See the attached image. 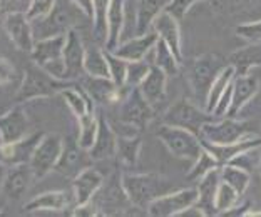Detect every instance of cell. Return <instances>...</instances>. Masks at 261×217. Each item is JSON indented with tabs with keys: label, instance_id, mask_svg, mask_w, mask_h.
<instances>
[{
	"label": "cell",
	"instance_id": "8d00e7d4",
	"mask_svg": "<svg viewBox=\"0 0 261 217\" xmlns=\"http://www.w3.org/2000/svg\"><path fill=\"white\" fill-rule=\"evenodd\" d=\"M221 180L229 184L231 187H234L243 196L250 187L251 172H248L246 169L240 166H234V164H224V166H221Z\"/></svg>",
	"mask_w": 261,
	"mask_h": 217
},
{
	"label": "cell",
	"instance_id": "ba28073f",
	"mask_svg": "<svg viewBox=\"0 0 261 217\" xmlns=\"http://www.w3.org/2000/svg\"><path fill=\"white\" fill-rule=\"evenodd\" d=\"M154 117V107L146 101L139 87H133L122 97L119 107V122L124 126L142 131Z\"/></svg>",
	"mask_w": 261,
	"mask_h": 217
},
{
	"label": "cell",
	"instance_id": "836d02e7",
	"mask_svg": "<svg viewBox=\"0 0 261 217\" xmlns=\"http://www.w3.org/2000/svg\"><path fill=\"white\" fill-rule=\"evenodd\" d=\"M234 75H236V72H234L233 66H229L228 64V66L221 70V74L215 79V82H213L211 87H210V92H207V97H206V102H204L207 112L213 114V110H215L216 104L219 102V99H221L224 90H226L228 85L233 82Z\"/></svg>",
	"mask_w": 261,
	"mask_h": 217
},
{
	"label": "cell",
	"instance_id": "277c9868",
	"mask_svg": "<svg viewBox=\"0 0 261 217\" xmlns=\"http://www.w3.org/2000/svg\"><path fill=\"white\" fill-rule=\"evenodd\" d=\"M69 84H70L69 80L54 79L42 67L34 64V66L27 67L25 72H23V79L19 87V92L15 94V102L22 104L32 101V99L52 97Z\"/></svg>",
	"mask_w": 261,
	"mask_h": 217
},
{
	"label": "cell",
	"instance_id": "8992f818",
	"mask_svg": "<svg viewBox=\"0 0 261 217\" xmlns=\"http://www.w3.org/2000/svg\"><path fill=\"white\" fill-rule=\"evenodd\" d=\"M251 136H256L253 122L238 120L236 117H221V119L210 120L201 129V139L211 144H231Z\"/></svg>",
	"mask_w": 261,
	"mask_h": 217
},
{
	"label": "cell",
	"instance_id": "bcb514c9",
	"mask_svg": "<svg viewBox=\"0 0 261 217\" xmlns=\"http://www.w3.org/2000/svg\"><path fill=\"white\" fill-rule=\"evenodd\" d=\"M15 80V69L7 60V58H0V85H9Z\"/></svg>",
	"mask_w": 261,
	"mask_h": 217
},
{
	"label": "cell",
	"instance_id": "c3c4849f",
	"mask_svg": "<svg viewBox=\"0 0 261 217\" xmlns=\"http://www.w3.org/2000/svg\"><path fill=\"white\" fill-rule=\"evenodd\" d=\"M5 172H7V166H5V164L0 162V194H2V184H4Z\"/></svg>",
	"mask_w": 261,
	"mask_h": 217
},
{
	"label": "cell",
	"instance_id": "74e56055",
	"mask_svg": "<svg viewBox=\"0 0 261 217\" xmlns=\"http://www.w3.org/2000/svg\"><path fill=\"white\" fill-rule=\"evenodd\" d=\"M111 0H94L92 35L99 44L106 45L108 40V10Z\"/></svg>",
	"mask_w": 261,
	"mask_h": 217
},
{
	"label": "cell",
	"instance_id": "8fae6325",
	"mask_svg": "<svg viewBox=\"0 0 261 217\" xmlns=\"http://www.w3.org/2000/svg\"><path fill=\"white\" fill-rule=\"evenodd\" d=\"M4 28L7 32L9 39L12 40L20 52L31 54L35 44L32 22L27 17L25 12H10L4 17Z\"/></svg>",
	"mask_w": 261,
	"mask_h": 217
},
{
	"label": "cell",
	"instance_id": "9a60e30c",
	"mask_svg": "<svg viewBox=\"0 0 261 217\" xmlns=\"http://www.w3.org/2000/svg\"><path fill=\"white\" fill-rule=\"evenodd\" d=\"M82 87L84 90L91 96V99L97 104H116L121 102L122 97L126 96V87H119L116 85V82L111 77H92V75H87L82 79Z\"/></svg>",
	"mask_w": 261,
	"mask_h": 217
},
{
	"label": "cell",
	"instance_id": "603a6c76",
	"mask_svg": "<svg viewBox=\"0 0 261 217\" xmlns=\"http://www.w3.org/2000/svg\"><path fill=\"white\" fill-rule=\"evenodd\" d=\"M159 39V35L156 30H149L142 35H136V37L126 40V42H121L117 45L116 50H112L116 55H119L122 58H126L127 62L133 60H142L146 58V55L154 49Z\"/></svg>",
	"mask_w": 261,
	"mask_h": 217
},
{
	"label": "cell",
	"instance_id": "1f68e13d",
	"mask_svg": "<svg viewBox=\"0 0 261 217\" xmlns=\"http://www.w3.org/2000/svg\"><path fill=\"white\" fill-rule=\"evenodd\" d=\"M154 66L159 67L166 72L168 77H176L181 72V64L182 60L176 57V54L171 50V47L164 42L163 39H158L156 45H154Z\"/></svg>",
	"mask_w": 261,
	"mask_h": 217
},
{
	"label": "cell",
	"instance_id": "4316f807",
	"mask_svg": "<svg viewBox=\"0 0 261 217\" xmlns=\"http://www.w3.org/2000/svg\"><path fill=\"white\" fill-rule=\"evenodd\" d=\"M166 84H168V75L163 72L161 69L156 67L154 64H151L149 74L146 75V79L141 82L139 90L142 96L146 97V101L149 102L154 109L159 104L164 102L166 99Z\"/></svg>",
	"mask_w": 261,
	"mask_h": 217
},
{
	"label": "cell",
	"instance_id": "4dcf8cb0",
	"mask_svg": "<svg viewBox=\"0 0 261 217\" xmlns=\"http://www.w3.org/2000/svg\"><path fill=\"white\" fill-rule=\"evenodd\" d=\"M59 94H61V97L65 101V104L69 105V109L72 110L75 119H79V117L86 115L89 112H94V104H92L94 101L79 85L69 84V85H65L64 89H61Z\"/></svg>",
	"mask_w": 261,
	"mask_h": 217
},
{
	"label": "cell",
	"instance_id": "e575fe53",
	"mask_svg": "<svg viewBox=\"0 0 261 217\" xmlns=\"http://www.w3.org/2000/svg\"><path fill=\"white\" fill-rule=\"evenodd\" d=\"M142 149V140L136 136H117V150L116 154L126 166H136L139 161V154Z\"/></svg>",
	"mask_w": 261,
	"mask_h": 217
},
{
	"label": "cell",
	"instance_id": "7a4b0ae2",
	"mask_svg": "<svg viewBox=\"0 0 261 217\" xmlns=\"http://www.w3.org/2000/svg\"><path fill=\"white\" fill-rule=\"evenodd\" d=\"M81 19H87L89 17L82 12L79 7L70 2V0H56L54 7L44 17L34 19L32 22V32L35 40H42L49 37H56V35L67 34L70 28Z\"/></svg>",
	"mask_w": 261,
	"mask_h": 217
},
{
	"label": "cell",
	"instance_id": "ab89813d",
	"mask_svg": "<svg viewBox=\"0 0 261 217\" xmlns=\"http://www.w3.org/2000/svg\"><path fill=\"white\" fill-rule=\"evenodd\" d=\"M219 167H221V166H219V162L215 159V156H213L210 150H206L203 147L201 154L198 156V159L193 162V167L189 169L186 177L189 180H199L203 175H206L207 172L215 171V169H219Z\"/></svg>",
	"mask_w": 261,
	"mask_h": 217
},
{
	"label": "cell",
	"instance_id": "681fc988",
	"mask_svg": "<svg viewBox=\"0 0 261 217\" xmlns=\"http://www.w3.org/2000/svg\"><path fill=\"white\" fill-rule=\"evenodd\" d=\"M0 144H2V137H0Z\"/></svg>",
	"mask_w": 261,
	"mask_h": 217
},
{
	"label": "cell",
	"instance_id": "e0dca14e",
	"mask_svg": "<svg viewBox=\"0 0 261 217\" xmlns=\"http://www.w3.org/2000/svg\"><path fill=\"white\" fill-rule=\"evenodd\" d=\"M25 136H29V119L22 104H17L4 115H0V137L2 144H10Z\"/></svg>",
	"mask_w": 261,
	"mask_h": 217
},
{
	"label": "cell",
	"instance_id": "52a82bcc",
	"mask_svg": "<svg viewBox=\"0 0 261 217\" xmlns=\"http://www.w3.org/2000/svg\"><path fill=\"white\" fill-rule=\"evenodd\" d=\"M215 119H218L215 114L207 112L206 109L203 110L194 102L189 101V99H179V101H176L164 112L161 124L188 129V131H191L196 136L201 137V129H203V126L206 122Z\"/></svg>",
	"mask_w": 261,
	"mask_h": 217
},
{
	"label": "cell",
	"instance_id": "ac0fdd59",
	"mask_svg": "<svg viewBox=\"0 0 261 217\" xmlns=\"http://www.w3.org/2000/svg\"><path fill=\"white\" fill-rule=\"evenodd\" d=\"M70 204L75 206L74 192L69 191H49L42 192V194L35 196L31 199L25 206H23V212H44V210H52V212H59V210H65L70 207Z\"/></svg>",
	"mask_w": 261,
	"mask_h": 217
},
{
	"label": "cell",
	"instance_id": "4fadbf2b",
	"mask_svg": "<svg viewBox=\"0 0 261 217\" xmlns=\"http://www.w3.org/2000/svg\"><path fill=\"white\" fill-rule=\"evenodd\" d=\"M89 161L91 156H89V150H84L77 144L75 140L67 139L64 142L62 147V154L59 157V162L54 171H57L59 174H62L64 177H75L77 174L84 171L86 167H89Z\"/></svg>",
	"mask_w": 261,
	"mask_h": 217
},
{
	"label": "cell",
	"instance_id": "9c48e42d",
	"mask_svg": "<svg viewBox=\"0 0 261 217\" xmlns=\"http://www.w3.org/2000/svg\"><path fill=\"white\" fill-rule=\"evenodd\" d=\"M64 147V140L57 134H45L42 140L37 144L34 154L31 157V167L34 171L35 179H42L45 177L50 171H54L59 157L62 154Z\"/></svg>",
	"mask_w": 261,
	"mask_h": 217
},
{
	"label": "cell",
	"instance_id": "f35d334b",
	"mask_svg": "<svg viewBox=\"0 0 261 217\" xmlns=\"http://www.w3.org/2000/svg\"><path fill=\"white\" fill-rule=\"evenodd\" d=\"M241 194L234 187H231L229 184L223 182L219 184L218 191H216V197H215V207L218 210V215L226 214L229 209H233L236 204H238Z\"/></svg>",
	"mask_w": 261,
	"mask_h": 217
},
{
	"label": "cell",
	"instance_id": "5bb4252c",
	"mask_svg": "<svg viewBox=\"0 0 261 217\" xmlns=\"http://www.w3.org/2000/svg\"><path fill=\"white\" fill-rule=\"evenodd\" d=\"M45 136L44 132L29 134L23 139L10 144H0V162L5 166H15V164H29L37 144Z\"/></svg>",
	"mask_w": 261,
	"mask_h": 217
},
{
	"label": "cell",
	"instance_id": "3957f363",
	"mask_svg": "<svg viewBox=\"0 0 261 217\" xmlns=\"http://www.w3.org/2000/svg\"><path fill=\"white\" fill-rule=\"evenodd\" d=\"M228 66V60L219 54H203L186 62L185 72L194 96L206 102L211 84Z\"/></svg>",
	"mask_w": 261,
	"mask_h": 217
},
{
	"label": "cell",
	"instance_id": "6da1fadb",
	"mask_svg": "<svg viewBox=\"0 0 261 217\" xmlns=\"http://www.w3.org/2000/svg\"><path fill=\"white\" fill-rule=\"evenodd\" d=\"M121 184L133 207L144 209L146 214L152 201L177 189L173 180L159 174H124Z\"/></svg>",
	"mask_w": 261,
	"mask_h": 217
},
{
	"label": "cell",
	"instance_id": "484cf974",
	"mask_svg": "<svg viewBox=\"0 0 261 217\" xmlns=\"http://www.w3.org/2000/svg\"><path fill=\"white\" fill-rule=\"evenodd\" d=\"M124 23H126V0H111L108 10V40L106 50H116L121 44Z\"/></svg>",
	"mask_w": 261,
	"mask_h": 217
},
{
	"label": "cell",
	"instance_id": "d6a6232c",
	"mask_svg": "<svg viewBox=\"0 0 261 217\" xmlns=\"http://www.w3.org/2000/svg\"><path fill=\"white\" fill-rule=\"evenodd\" d=\"M84 72L92 77H111L106 50L99 47H87L84 57Z\"/></svg>",
	"mask_w": 261,
	"mask_h": 217
},
{
	"label": "cell",
	"instance_id": "b9f144b4",
	"mask_svg": "<svg viewBox=\"0 0 261 217\" xmlns=\"http://www.w3.org/2000/svg\"><path fill=\"white\" fill-rule=\"evenodd\" d=\"M151 64L142 60H133L127 66V77H126V87L133 89V87H139L141 82L146 79V75L149 74Z\"/></svg>",
	"mask_w": 261,
	"mask_h": 217
},
{
	"label": "cell",
	"instance_id": "7bdbcfd3",
	"mask_svg": "<svg viewBox=\"0 0 261 217\" xmlns=\"http://www.w3.org/2000/svg\"><path fill=\"white\" fill-rule=\"evenodd\" d=\"M234 32L238 37L248 40V42H261V20L240 23L234 28Z\"/></svg>",
	"mask_w": 261,
	"mask_h": 217
},
{
	"label": "cell",
	"instance_id": "d4e9b609",
	"mask_svg": "<svg viewBox=\"0 0 261 217\" xmlns=\"http://www.w3.org/2000/svg\"><path fill=\"white\" fill-rule=\"evenodd\" d=\"M152 28L158 32L159 39H163L166 44L171 47L176 57L182 60V49H181V30H179V20L169 14V12H163L156 17L152 22Z\"/></svg>",
	"mask_w": 261,
	"mask_h": 217
},
{
	"label": "cell",
	"instance_id": "f546056e",
	"mask_svg": "<svg viewBox=\"0 0 261 217\" xmlns=\"http://www.w3.org/2000/svg\"><path fill=\"white\" fill-rule=\"evenodd\" d=\"M171 0H138L136 7V35H142L151 30L152 22L159 14L168 9Z\"/></svg>",
	"mask_w": 261,
	"mask_h": 217
},
{
	"label": "cell",
	"instance_id": "f6af8a7d",
	"mask_svg": "<svg viewBox=\"0 0 261 217\" xmlns=\"http://www.w3.org/2000/svg\"><path fill=\"white\" fill-rule=\"evenodd\" d=\"M54 4H56V0H31V5H29L25 14L31 20L39 19V17H44L49 14L52 7H54Z\"/></svg>",
	"mask_w": 261,
	"mask_h": 217
},
{
	"label": "cell",
	"instance_id": "ffe728a7",
	"mask_svg": "<svg viewBox=\"0 0 261 217\" xmlns=\"http://www.w3.org/2000/svg\"><path fill=\"white\" fill-rule=\"evenodd\" d=\"M259 92V80L254 75H234L233 79V99L226 117H238L248 102H251Z\"/></svg>",
	"mask_w": 261,
	"mask_h": 217
},
{
	"label": "cell",
	"instance_id": "83f0119b",
	"mask_svg": "<svg viewBox=\"0 0 261 217\" xmlns=\"http://www.w3.org/2000/svg\"><path fill=\"white\" fill-rule=\"evenodd\" d=\"M64 45H65V34L42 39V40H35L34 49L31 52L34 64L44 67L50 62L61 60L64 54Z\"/></svg>",
	"mask_w": 261,
	"mask_h": 217
},
{
	"label": "cell",
	"instance_id": "30bf717a",
	"mask_svg": "<svg viewBox=\"0 0 261 217\" xmlns=\"http://www.w3.org/2000/svg\"><path fill=\"white\" fill-rule=\"evenodd\" d=\"M196 201H198V189H176L152 201L147 207V215L177 217L182 210L194 206Z\"/></svg>",
	"mask_w": 261,
	"mask_h": 217
},
{
	"label": "cell",
	"instance_id": "7dc6e473",
	"mask_svg": "<svg viewBox=\"0 0 261 217\" xmlns=\"http://www.w3.org/2000/svg\"><path fill=\"white\" fill-rule=\"evenodd\" d=\"M75 7H79L84 14L91 19L92 22V17H94V0H70Z\"/></svg>",
	"mask_w": 261,
	"mask_h": 217
},
{
	"label": "cell",
	"instance_id": "7c38bea8",
	"mask_svg": "<svg viewBox=\"0 0 261 217\" xmlns=\"http://www.w3.org/2000/svg\"><path fill=\"white\" fill-rule=\"evenodd\" d=\"M84 57L86 47L82 42L79 32L75 28L65 34V45H64V64H65V80H75L86 75L84 72Z\"/></svg>",
	"mask_w": 261,
	"mask_h": 217
},
{
	"label": "cell",
	"instance_id": "cb8c5ba5",
	"mask_svg": "<svg viewBox=\"0 0 261 217\" xmlns=\"http://www.w3.org/2000/svg\"><path fill=\"white\" fill-rule=\"evenodd\" d=\"M117 150V134L104 115H99V129L94 145L89 149L92 161H104L114 157Z\"/></svg>",
	"mask_w": 261,
	"mask_h": 217
},
{
	"label": "cell",
	"instance_id": "ee69618b",
	"mask_svg": "<svg viewBox=\"0 0 261 217\" xmlns=\"http://www.w3.org/2000/svg\"><path fill=\"white\" fill-rule=\"evenodd\" d=\"M196 2H211L213 4V0H171V4L168 5L166 12H169L171 15L176 17V19L181 22L186 17L188 10L191 9Z\"/></svg>",
	"mask_w": 261,
	"mask_h": 217
},
{
	"label": "cell",
	"instance_id": "44dd1931",
	"mask_svg": "<svg viewBox=\"0 0 261 217\" xmlns=\"http://www.w3.org/2000/svg\"><path fill=\"white\" fill-rule=\"evenodd\" d=\"M219 184H221V167L215 169V171L207 172L206 175L199 179L198 182V201L196 206L201 209V212L204 214V217H213L218 215V210L215 207V197Z\"/></svg>",
	"mask_w": 261,
	"mask_h": 217
},
{
	"label": "cell",
	"instance_id": "2e32d148",
	"mask_svg": "<svg viewBox=\"0 0 261 217\" xmlns=\"http://www.w3.org/2000/svg\"><path fill=\"white\" fill-rule=\"evenodd\" d=\"M35 179L34 171L31 164H15V166H9L7 172H5L4 184H2V194L10 199V201H17L20 199L29 185Z\"/></svg>",
	"mask_w": 261,
	"mask_h": 217
},
{
	"label": "cell",
	"instance_id": "7402d4cb",
	"mask_svg": "<svg viewBox=\"0 0 261 217\" xmlns=\"http://www.w3.org/2000/svg\"><path fill=\"white\" fill-rule=\"evenodd\" d=\"M201 142H203V147L206 150H210L211 154L215 156V159L219 162V166L229 164L236 156H240L241 152L254 149V147H261V137L258 136L241 139L238 142H231V144H211L204 139H201Z\"/></svg>",
	"mask_w": 261,
	"mask_h": 217
},
{
	"label": "cell",
	"instance_id": "d6986e66",
	"mask_svg": "<svg viewBox=\"0 0 261 217\" xmlns=\"http://www.w3.org/2000/svg\"><path fill=\"white\" fill-rule=\"evenodd\" d=\"M102 184H104V175L91 166L77 174L72 179V192H74L75 206L91 202L96 197L100 187H102Z\"/></svg>",
	"mask_w": 261,
	"mask_h": 217
},
{
	"label": "cell",
	"instance_id": "5b68a950",
	"mask_svg": "<svg viewBox=\"0 0 261 217\" xmlns=\"http://www.w3.org/2000/svg\"><path fill=\"white\" fill-rule=\"evenodd\" d=\"M156 137L169 150V154L177 157V159L194 162L203 150L201 137L182 127L161 124L156 129Z\"/></svg>",
	"mask_w": 261,
	"mask_h": 217
},
{
	"label": "cell",
	"instance_id": "60d3db41",
	"mask_svg": "<svg viewBox=\"0 0 261 217\" xmlns=\"http://www.w3.org/2000/svg\"><path fill=\"white\" fill-rule=\"evenodd\" d=\"M106 57H108L111 79L116 82V85L126 87V77H127V66H129V62L126 60V58L116 55L114 52H111V50H106Z\"/></svg>",
	"mask_w": 261,
	"mask_h": 217
},
{
	"label": "cell",
	"instance_id": "f1b7e54d",
	"mask_svg": "<svg viewBox=\"0 0 261 217\" xmlns=\"http://www.w3.org/2000/svg\"><path fill=\"white\" fill-rule=\"evenodd\" d=\"M228 64L233 66L236 75H246L254 67H261V42H250L234 50L228 57Z\"/></svg>",
	"mask_w": 261,
	"mask_h": 217
},
{
	"label": "cell",
	"instance_id": "f907efd6",
	"mask_svg": "<svg viewBox=\"0 0 261 217\" xmlns=\"http://www.w3.org/2000/svg\"><path fill=\"white\" fill-rule=\"evenodd\" d=\"M259 169H261V166H259Z\"/></svg>",
	"mask_w": 261,
	"mask_h": 217
},
{
	"label": "cell",
	"instance_id": "d590c367",
	"mask_svg": "<svg viewBox=\"0 0 261 217\" xmlns=\"http://www.w3.org/2000/svg\"><path fill=\"white\" fill-rule=\"evenodd\" d=\"M79 124V134H77V144L84 150H89L94 145L99 129V115L96 112H89L77 119Z\"/></svg>",
	"mask_w": 261,
	"mask_h": 217
}]
</instances>
